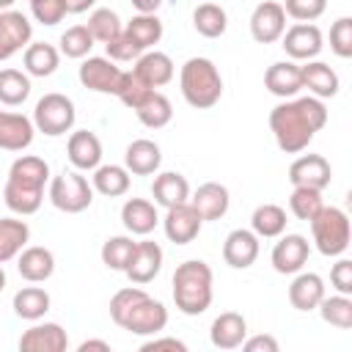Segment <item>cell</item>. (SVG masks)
<instances>
[{"instance_id": "f5cc1de1", "label": "cell", "mask_w": 352, "mask_h": 352, "mask_svg": "<svg viewBox=\"0 0 352 352\" xmlns=\"http://www.w3.org/2000/svg\"><path fill=\"white\" fill-rule=\"evenodd\" d=\"M242 349L245 352H278V341L272 336H250L242 341Z\"/></svg>"}, {"instance_id": "d6986e66", "label": "cell", "mask_w": 352, "mask_h": 352, "mask_svg": "<svg viewBox=\"0 0 352 352\" xmlns=\"http://www.w3.org/2000/svg\"><path fill=\"white\" fill-rule=\"evenodd\" d=\"M16 270L28 283H44L55 272V256L44 245H25L16 256Z\"/></svg>"}, {"instance_id": "11a10c76", "label": "cell", "mask_w": 352, "mask_h": 352, "mask_svg": "<svg viewBox=\"0 0 352 352\" xmlns=\"http://www.w3.org/2000/svg\"><path fill=\"white\" fill-rule=\"evenodd\" d=\"M63 3H66V11L69 14H82V11H88V8L96 6V0H63Z\"/></svg>"}, {"instance_id": "3957f363", "label": "cell", "mask_w": 352, "mask_h": 352, "mask_svg": "<svg viewBox=\"0 0 352 352\" xmlns=\"http://www.w3.org/2000/svg\"><path fill=\"white\" fill-rule=\"evenodd\" d=\"M173 302L184 316H201L214 297V275L212 267L201 258L182 261L173 272Z\"/></svg>"}, {"instance_id": "d590c367", "label": "cell", "mask_w": 352, "mask_h": 352, "mask_svg": "<svg viewBox=\"0 0 352 352\" xmlns=\"http://www.w3.org/2000/svg\"><path fill=\"white\" fill-rule=\"evenodd\" d=\"M50 294L47 289L41 286H22L16 294H14V314L19 319H28V322H38L47 311H50Z\"/></svg>"}, {"instance_id": "d6a6232c", "label": "cell", "mask_w": 352, "mask_h": 352, "mask_svg": "<svg viewBox=\"0 0 352 352\" xmlns=\"http://www.w3.org/2000/svg\"><path fill=\"white\" fill-rule=\"evenodd\" d=\"M286 209L278 204H261L250 214V231L258 239H275L286 231Z\"/></svg>"}, {"instance_id": "5b68a950", "label": "cell", "mask_w": 352, "mask_h": 352, "mask_svg": "<svg viewBox=\"0 0 352 352\" xmlns=\"http://www.w3.org/2000/svg\"><path fill=\"white\" fill-rule=\"evenodd\" d=\"M311 234H314V245L322 256H341L349 248V217L344 209L338 206H322L311 220Z\"/></svg>"}, {"instance_id": "816d5d0a", "label": "cell", "mask_w": 352, "mask_h": 352, "mask_svg": "<svg viewBox=\"0 0 352 352\" xmlns=\"http://www.w3.org/2000/svg\"><path fill=\"white\" fill-rule=\"evenodd\" d=\"M160 349H173V352H187V344L173 338V336H162V338H148L140 344V352H160Z\"/></svg>"}, {"instance_id": "f1b7e54d", "label": "cell", "mask_w": 352, "mask_h": 352, "mask_svg": "<svg viewBox=\"0 0 352 352\" xmlns=\"http://www.w3.org/2000/svg\"><path fill=\"white\" fill-rule=\"evenodd\" d=\"M132 72L140 74L151 88H162V85H168L173 80V60H170V55H165L160 50H146L135 60Z\"/></svg>"}, {"instance_id": "7bdbcfd3", "label": "cell", "mask_w": 352, "mask_h": 352, "mask_svg": "<svg viewBox=\"0 0 352 352\" xmlns=\"http://www.w3.org/2000/svg\"><path fill=\"white\" fill-rule=\"evenodd\" d=\"M58 44H60L58 47L60 55H66V58H88V52L94 50V36L85 25H74V28L60 33Z\"/></svg>"}, {"instance_id": "ac0fdd59", "label": "cell", "mask_w": 352, "mask_h": 352, "mask_svg": "<svg viewBox=\"0 0 352 352\" xmlns=\"http://www.w3.org/2000/svg\"><path fill=\"white\" fill-rule=\"evenodd\" d=\"M69 346V336L58 322H38L19 336L22 352H63Z\"/></svg>"}, {"instance_id": "7dc6e473", "label": "cell", "mask_w": 352, "mask_h": 352, "mask_svg": "<svg viewBox=\"0 0 352 352\" xmlns=\"http://www.w3.org/2000/svg\"><path fill=\"white\" fill-rule=\"evenodd\" d=\"M330 50L338 58H352V19L341 16L330 25Z\"/></svg>"}, {"instance_id": "7a4b0ae2", "label": "cell", "mask_w": 352, "mask_h": 352, "mask_svg": "<svg viewBox=\"0 0 352 352\" xmlns=\"http://www.w3.org/2000/svg\"><path fill=\"white\" fill-rule=\"evenodd\" d=\"M50 182L47 160L36 154H22L11 162L8 179L3 187V201L14 214H33L44 201V184Z\"/></svg>"}, {"instance_id": "2e32d148", "label": "cell", "mask_w": 352, "mask_h": 352, "mask_svg": "<svg viewBox=\"0 0 352 352\" xmlns=\"http://www.w3.org/2000/svg\"><path fill=\"white\" fill-rule=\"evenodd\" d=\"M333 179V168L322 154H300L292 165H289V182L294 187H314V190H324Z\"/></svg>"}, {"instance_id": "681fc988", "label": "cell", "mask_w": 352, "mask_h": 352, "mask_svg": "<svg viewBox=\"0 0 352 352\" xmlns=\"http://www.w3.org/2000/svg\"><path fill=\"white\" fill-rule=\"evenodd\" d=\"M30 14L36 22L52 28L58 25L69 11H66V3L63 0H30Z\"/></svg>"}, {"instance_id": "484cf974", "label": "cell", "mask_w": 352, "mask_h": 352, "mask_svg": "<svg viewBox=\"0 0 352 352\" xmlns=\"http://www.w3.org/2000/svg\"><path fill=\"white\" fill-rule=\"evenodd\" d=\"M300 77H302V88H308V94L316 96V99H330L341 88L338 74L324 60H316V58L314 60H305L300 66Z\"/></svg>"}, {"instance_id": "6da1fadb", "label": "cell", "mask_w": 352, "mask_h": 352, "mask_svg": "<svg viewBox=\"0 0 352 352\" xmlns=\"http://www.w3.org/2000/svg\"><path fill=\"white\" fill-rule=\"evenodd\" d=\"M327 124V107L316 96L286 99L270 110V129L280 151L300 154L308 148L314 135Z\"/></svg>"}, {"instance_id": "1f68e13d", "label": "cell", "mask_w": 352, "mask_h": 352, "mask_svg": "<svg viewBox=\"0 0 352 352\" xmlns=\"http://www.w3.org/2000/svg\"><path fill=\"white\" fill-rule=\"evenodd\" d=\"M22 63H25V72L30 77H50L60 66V50L47 44V41H30L25 47Z\"/></svg>"}, {"instance_id": "52a82bcc", "label": "cell", "mask_w": 352, "mask_h": 352, "mask_svg": "<svg viewBox=\"0 0 352 352\" xmlns=\"http://www.w3.org/2000/svg\"><path fill=\"white\" fill-rule=\"evenodd\" d=\"M50 201L66 214H80L94 204V187L80 170H63L50 179Z\"/></svg>"}, {"instance_id": "6f0895ef", "label": "cell", "mask_w": 352, "mask_h": 352, "mask_svg": "<svg viewBox=\"0 0 352 352\" xmlns=\"http://www.w3.org/2000/svg\"><path fill=\"white\" fill-rule=\"evenodd\" d=\"M6 289V270H3V264H0V292Z\"/></svg>"}, {"instance_id": "60d3db41", "label": "cell", "mask_w": 352, "mask_h": 352, "mask_svg": "<svg viewBox=\"0 0 352 352\" xmlns=\"http://www.w3.org/2000/svg\"><path fill=\"white\" fill-rule=\"evenodd\" d=\"M135 239L132 236H126V234H121V236H110V239H104V245H102V264L107 267V270H116V272H124L126 270V264H129V258H132V250H135Z\"/></svg>"}, {"instance_id": "74e56055", "label": "cell", "mask_w": 352, "mask_h": 352, "mask_svg": "<svg viewBox=\"0 0 352 352\" xmlns=\"http://www.w3.org/2000/svg\"><path fill=\"white\" fill-rule=\"evenodd\" d=\"M192 28L204 38H220L226 33V28H228V14L217 3H201L192 11Z\"/></svg>"}, {"instance_id": "9c48e42d", "label": "cell", "mask_w": 352, "mask_h": 352, "mask_svg": "<svg viewBox=\"0 0 352 352\" xmlns=\"http://www.w3.org/2000/svg\"><path fill=\"white\" fill-rule=\"evenodd\" d=\"M77 77L82 82V88H91L96 94H118L121 80H124V69L116 66V60L110 58H85L77 69Z\"/></svg>"}, {"instance_id": "7402d4cb", "label": "cell", "mask_w": 352, "mask_h": 352, "mask_svg": "<svg viewBox=\"0 0 352 352\" xmlns=\"http://www.w3.org/2000/svg\"><path fill=\"white\" fill-rule=\"evenodd\" d=\"M66 157L74 170H94L96 165H102V140L88 129H77L69 135Z\"/></svg>"}, {"instance_id": "ab89813d", "label": "cell", "mask_w": 352, "mask_h": 352, "mask_svg": "<svg viewBox=\"0 0 352 352\" xmlns=\"http://www.w3.org/2000/svg\"><path fill=\"white\" fill-rule=\"evenodd\" d=\"M316 311L327 324H333L338 330H349L352 327V297L349 294H333V297L324 294L319 300Z\"/></svg>"}, {"instance_id": "bcb514c9", "label": "cell", "mask_w": 352, "mask_h": 352, "mask_svg": "<svg viewBox=\"0 0 352 352\" xmlns=\"http://www.w3.org/2000/svg\"><path fill=\"white\" fill-rule=\"evenodd\" d=\"M286 16L297 19V22H314L327 11V0H286L280 3Z\"/></svg>"}, {"instance_id": "8992f818", "label": "cell", "mask_w": 352, "mask_h": 352, "mask_svg": "<svg viewBox=\"0 0 352 352\" xmlns=\"http://www.w3.org/2000/svg\"><path fill=\"white\" fill-rule=\"evenodd\" d=\"M74 121H77V110H74V102L66 94L52 91V94H44L36 102V110H33L36 132H44L47 138H58V135L72 132Z\"/></svg>"}, {"instance_id": "f546056e", "label": "cell", "mask_w": 352, "mask_h": 352, "mask_svg": "<svg viewBox=\"0 0 352 352\" xmlns=\"http://www.w3.org/2000/svg\"><path fill=\"white\" fill-rule=\"evenodd\" d=\"M151 195H154V204L157 206H176V204H184L190 201V184L182 173L176 170H162L154 176L151 182Z\"/></svg>"}, {"instance_id": "e0dca14e", "label": "cell", "mask_w": 352, "mask_h": 352, "mask_svg": "<svg viewBox=\"0 0 352 352\" xmlns=\"http://www.w3.org/2000/svg\"><path fill=\"white\" fill-rule=\"evenodd\" d=\"M258 236L250 228H234L223 242V261L234 270H248L258 258Z\"/></svg>"}, {"instance_id": "7c38bea8", "label": "cell", "mask_w": 352, "mask_h": 352, "mask_svg": "<svg viewBox=\"0 0 352 352\" xmlns=\"http://www.w3.org/2000/svg\"><path fill=\"white\" fill-rule=\"evenodd\" d=\"M201 226H204V220H201V214L192 209L190 201L165 209L162 228H165V236H168L173 245H190V242L201 234Z\"/></svg>"}, {"instance_id": "8d00e7d4", "label": "cell", "mask_w": 352, "mask_h": 352, "mask_svg": "<svg viewBox=\"0 0 352 352\" xmlns=\"http://www.w3.org/2000/svg\"><path fill=\"white\" fill-rule=\"evenodd\" d=\"M124 33L146 52V50H151L154 44H160V38H162V22H160L157 14H135V16L124 25Z\"/></svg>"}, {"instance_id": "f35d334b", "label": "cell", "mask_w": 352, "mask_h": 352, "mask_svg": "<svg viewBox=\"0 0 352 352\" xmlns=\"http://www.w3.org/2000/svg\"><path fill=\"white\" fill-rule=\"evenodd\" d=\"M28 96H30V74L19 69H0V102L16 107Z\"/></svg>"}, {"instance_id": "603a6c76", "label": "cell", "mask_w": 352, "mask_h": 352, "mask_svg": "<svg viewBox=\"0 0 352 352\" xmlns=\"http://www.w3.org/2000/svg\"><path fill=\"white\" fill-rule=\"evenodd\" d=\"M192 209L201 214V220H220L228 206H231V195L228 187L220 182H204L192 195H190Z\"/></svg>"}, {"instance_id": "d4e9b609", "label": "cell", "mask_w": 352, "mask_h": 352, "mask_svg": "<svg viewBox=\"0 0 352 352\" xmlns=\"http://www.w3.org/2000/svg\"><path fill=\"white\" fill-rule=\"evenodd\" d=\"M264 88L272 96L292 99L302 91V77H300V63L294 60H278L264 72Z\"/></svg>"}, {"instance_id": "ee69618b", "label": "cell", "mask_w": 352, "mask_h": 352, "mask_svg": "<svg viewBox=\"0 0 352 352\" xmlns=\"http://www.w3.org/2000/svg\"><path fill=\"white\" fill-rule=\"evenodd\" d=\"M324 206L322 201V190H314V187H294L292 195H289V209L297 220H311L319 209Z\"/></svg>"}, {"instance_id": "5bb4252c", "label": "cell", "mask_w": 352, "mask_h": 352, "mask_svg": "<svg viewBox=\"0 0 352 352\" xmlns=\"http://www.w3.org/2000/svg\"><path fill=\"white\" fill-rule=\"evenodd\" d=\"M308 256H311V242L302 234H286V236L280 234V239L275 242L270 258H272L275 272L294 275L308 264Z\"/></svg>"}, {"instance_id": "30bf717a", "label": "cell", "mask_w": 352, "mask_h": 352, "mask_svg": "<svg viewBox=\"0 0 352 352\" xmlns=\"http://www.w3.org/2000/svg\"><path fill=\"white\" fill-rule=\"evenodd\" d=\"M283 50L292 60H314L322 47H324V36L314 22H294L292 28L283 30Z\"/></svg>"}, {"instance_id": "8fae6325", "label": "cell", "mask_w": 352, "mask_h": 352, "mask_svg": "<svg viewBox=\"0 0 352 352\" xmlns=\"http://www.w3.org/2000/svg\"><path fill=\"white\" fill-rule=\"evenodd\" d=\"M33 38V25L22 11L6 8L0 11V60L22 52Z\"/></svg>"}, {"instance_id": "83f0119b", "label": "cell", "mask_w": 352, "mask_h": 352, "mask_svg": "<svg viewBox=\"0 0 352 352\" xmlns=\"http://www.w3.org/2000/svg\"><path fill=\"white\" fill-rule=\"evenodd\" d=\"M324 297V280L316 272H294V280L289 286V302L297 311H316L319 300Z\"/></svg>"}, {"instance_id": "ba28073f", "label": "cell", "mask_w": 352, "mask_h": 352, "mask_svg": "<svg viewBox=\"0 0 352 352\" xmlns=\"http://www.w3.org/2000/svg\"><path fill=\"white\" fill-rule=\"evenodd\" d=\"M116 324L129 330L132 336H157L168 324V308L160 300H154L146 292H140L138 300L121 314V319Z\"/></svg>"}, {"instance_id": "44dd1931", "label": "cell", "mask_w": 352, "mask_h": 352, "mask_svg": "<svg viewBox=\"0 0 352 352\" xmlns=\"http://www.w3.org/2000/svg\"><path fill=\"white\" fill-rule=\"evenodd\" d=\"M121 223L132 236H146L160 226L157 204L148 198H126L121 206Z\"/></svg>"}, {"instance_id": "836d02e7", "label": "cell", "mask_w": 352, "mask_h": 352, "mask_svg": "<svg viewBox=\"0 0 352 352\" xmlns=\"http://www.w3.org/2000/svg\"><path fill=\"white\" fill-rule=\"evenodd\" d=\"M135 116H138V121H140L143 126H148V129H162V126H168L170 118H173V104H170V99H168L165 94L151 91V94L135 107Z\"/></svg>"}, {"instance_id": "277c9868", "label": "cell", "mask_w": 352, "mask_h": 352, "mask_svg": "<svg viewBox=\"0 0 352 352\" xmlns=\"http://www.w3.org/2000/svg\"><path fill=\"white\" fill-rule=\"evenodd\" d=\"M179 85H182L184 102L190 107H195V110H209L223 96L220 69L209 58H190V60H184V66L179 72Z\"/></svg>"}, {"instance_id": "cb8c5ba5", "label": "cell", "mask_w": 352, "mask_h": 352, "mask_svg": "<svg viewBox=\"0 0 352 352\" xmlns=\"http://www.w3.org/2000/svg\"><path fill=\"white\" fill-rule=\"evenodd\" d=\"M248 338V322L236 311H223L209 327V341L217 349H236Z\"/></svg>"}, {"instance_id": "680465c9", "label": "cell", "mask_w": 352, "mask_h": 352, "mask_svg": "<svg viewBox=\"0 0 352 352\" xmlns=\"http://www.w3.org/2000/svg\"><path fill=\"white\" fill-rule=\"evenodd\" d=\"M14 6V0H0V11H6V8H11Z\"/></svg>"}, {"instance_id": "4dcf8cb0", "label": "cell", "mask_w": 352, "mask_h": 352, "mask_svg": "<svg viewBox=\"0 0 352 352\" xmlns=\"http://www.w3.org/2000/svg\"><path fill=\"white\" fill-rule=\"evenodd\" d=\"M129 184H132V176L124 165H96L94 168V176H91V187L94 192L104 195V198H118V195H126L129 192Z\"/></svg>"}, {"instance_id": "db71d44e", "label": "cell", "mask_w": 352, "mask_h": 352, "mask_svg": "<svg viewBox=\"0 0 352 352\" xmlns=\"http://www.w3.org/2000/svg\"><path fill=\"white\" fill-rule=\"evenodd\" d=\"M135 6L138 14H157V8L162 6V0H129Z\"/></svg>"}, {"instance_id": "f907efd6", "label": "cell", "mask_w": 352, "mask_h": 352, "mask_svg": "<svg viewBox=\"0 0 352 352\" xmlns=\"http://www.w3.org/2000/svg\"><path fill=\"white\" fill-rule=\"evenodd\" d=\"M330 283L338 294H352V261L349 258H338L330 270Z\"/></svg>"}, {"instance_id": "c3c4849f", "label": "cell", "mask_w": 352, "mask_h": 352, "mask_svg": "<svg viewBox=\"0 0 352 352\" xmlns=\"http://www.w3.org/2000/svg\"><path fill=\"white\" fill-rule=\"evenodd\" d=\"M104 50H107V58L116 60V63H132V60H138V58L143 55V50H140L124 30H121L113 41H107Z\"/></svg>"}, {"instance_id": "4fadbf2b", "label": "cell", "mask_w": 352, "mask_h": 352, "mask_svg": "<svg viewBox=\"0 0 352 352\" xmlns=\"http://www.w3.org/2000/svg\"><path fill=\"white\" fill-rule=\"evenodd\" d=\"M286 30V11L275 0H264L250 14V36L258 44H275Z\"/></svg>"}, {"instance_id": "4316f807", "label": "cell", "mask_w": 352, "mask_h": 352, "mask_svg": "<svg viewBox=\"0 0 352 352\" xmlns=\"http://www.w3.org/2000/svg\"><path fill=\"white\" fill-rule=\"evenodd\" d=\"M160 165H162V151L148 138L132 140L126 146V151H124V168L129 173H135V176H151V173L160 170Z\"/></svg>"}, {"instance_id": "b9f144b4", "label": "cell", "mask_w": 352, "mask_h": 352, "mask_svg": "<svg viewBox=\"0 0 352 352\" xmlns=\"http://www.w3.org/2000/svg\"><path fill=\"white\" fill-rule=\"evenodd\" d=\"M85 28L91 30L94 41H102V44L113 41V38L124 30V25H121V19H118V14H116L113 8H94Z\"/></svg>"}, {"instance_id": "ffe728a7", "label": "cell", "mask_w": 352, "mask_h": 352, "mask_svg": "<svg viewBox=\"0 0 352 352\" xmlns=\"http://www.w3.org/2000/svg\"><path fill=\"white\" fill-rule=\"evenodd\" d=\"M36 126L33 118L11 110H0V148L3 151H25L33 143Z\"/></svg>"}, {"instance_id": "9a60e30c", "label": "cell", "mask_w": 352, "mask_h": 352, "mask_svg": "<svg viewBox=\"0 0 352 352\" xmlns=\"http://www.w3.org/2000/svg\"><path fill=\"white\" fill-rule=\"evenodd\" d=\"M162 270V248L154 242V239H143L135 245L132 250V258L124 270V275L135 283V286H146L151 283Z\"/></svg>"}, {"instance_id": "e575fe53", "label": "cell", "mask_w": 352, "mask_h": 352, "mask_svg": "<svg viewBox=\"0 0 352 352\" xmlns=\"http://www.w3.org/2000/svg\"><path fill=\"white\" fill-rule=\"evenodd\" d=\"M30 228L25 220L16 217H0V264L19 256V250L28 245Z\"/></svg>"}, {"instance_id": "f6af8a7d", "label": "cell", "mask_w": 352, "mask_h": 352, "mask_svg": "<svg viewBox=\"0 0 352 352\" xmlns=\"http://www.w3.org/2000/svg\"><path fill=\"white\" fill-rule=\"evenodd\" d=\"M151 91H154V88H151L140 74H135V72L129 69V72H124V80H121V88H118L116 96H118L129 110H135Z\"/></svg>"}, {"instance_id": "9f6ffc18", "label": "cell", "mask_w": 352, "mask_h": 352, "mask_svg": "<svg viewBox=\"0 0 352 352\" xmlns=\"http://www.w3.org/2000/svg\"><path fill=\"white\" fill-rule=\"evenodd\" d=\"M88 349H102V352H110V344L107 341H99V338H88L77 346V352H88Z\"/></svg>"}]
</instances>
